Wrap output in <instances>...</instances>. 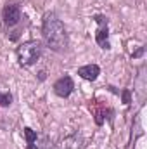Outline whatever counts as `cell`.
Wrapping results in <instances>:
<instances>
[{"mask_svg": "<svg viewBox=\"0 0 147 149\" xmlns=\"http://www.w3.org/2000/svg\"><path fill=\"white\" fill-rule=\"evenodd\" d=\"M42 33H43L45 43H47L52 50H55V52L66 50V47H68V43H69L68 33H66V28H64L62 21H61L54 12L45 14L43 24H42Z\"/></svg>", "mask_w": 147, "mask_h": 149, "instance_id": "cell-1", "label": "cell"}, {"mask_svg": "<svg viewBox=\"0 0 147 149\" xmlns=\"http://www.w3.org/2000/svg\"><path fill=\"white\" fill-rule=\"evenodd\" d=\"M16 56H17V61L21 66H31L42 56V43L38 40H28L17 47Z\"/></svg>", "mask_w": 147, "mask_h": 149, "instance_id": "cell-2", "label": "cell"}, {"mask_svg": "<svg viewBox=\"0 0 147 149\" xmlns=\"http://www.w3.org/2000/svg\"><path fill=\"white\" fill-rule=\"evenodd\" d=\"M95 23L99 24L97 33H95V42L99 43L101 49L107 50L109 45V28H107V17L106 16H95Z\"/></svg>", "mask_w": 147, "mask_h": 149, "instance_id": "cell-3", "label": "cell"}, {"mask_svg": "<svg viewBox=\"0 0 147 149\" xmlns=\"http://www.w3.org/2000/svg\"><path fill=\"white\" fill-rule=\"evenodd\" d=\"M88 108H90V111L94 114L97 125H102L107 118H111V114H112V109H111L109 106H106L102 101H99V99H92L90 104H88Z\"/></svg>", "mask_w": 147, "mask_h": 149, "instance_id": "cell-4", "label": "cell"}, {"mask_svg": "<svg viewBox=\"0 0 147 149\" xmlns=\"http://www.w3.org/2000/svg\"><path fill=\"white\" fill-rule=\"evenodd\" d=\"M73 90H74L73 78H71V76H68V74L61 76V78L54 83V92H55V95H59V97H62V99L69 97Z\"/></svg>", "mask_w": 147, "mask_h": 149, "instance_id": "cell-5", "label": "cell"}, {"mask_svg": "<svg viewBox=\"0 0 147 149\" xmlns=\"http://www.w3.org/2000/svg\"><path fill=\"white\" fill-rule=\"evenodd\" d=\"M2 19L7 26H16L21 21V9L16 3H7L2 10Z\"/></svg>", "mask_w": 147, "mask_h": 149, "instance_id": "cell-6", "label": "cell"}, {"mask_svg": "<svg viewBox=\"0 0 147 149\" xmlns=\"http://www.w3.org/2000/svg\"><path fill=\"white\" fill-rule=\"evenodd\" d=\"M78 74H80L83 80L94 81V80H97V76L101 74V68H99L97 64H87V66L78 68Z\"/></svg>", "mask_w": 147, "mask_h": 149, "instance_id": "cell-7", "label": "cell"}, {"mask_svg": "<svg viewBox=\"0 0 147 149\" xmlns=\"http://www.w3.org/2000/svg\"><path fill=\"white\" fill-rule=\"evenodd\" d=\"M24 137H26V142H28V149H38V146H37L38 135L35 130H31V128L26 127L24 128Z\"/></svg>", "mask_w": 147, "mask_h": 149, "instance_id": "cell-8", "label": "cell"}, {"mask_svg": "<svg viewBox=\"0 0 147 149\" xmlns=\"http://www.w3.org/2000/svg\"><path fill=\"white\" fill-rule=\"evenodd\" d=\"M38 149H54L52 142H50V139H49L47 135H42V139H40V144H38Z\"/></svg>", "mask_w": 147, "mask_h": 149, "instance_id": "cell-9", "label": "cell"}, {"mask_svg": "<svg viewBox=\"0 0 147 149\" xmlns=\"http://www.w3.org/2000/svg\"><path fill=\"white\" fill-rule=\"evenodd\" d=\"M12 102V95L10 94H2L0 92V106H9Z\"/></svg>", "mask_w": 147, "mask_h": 149, "instance_id": "cell-10", "label": "cell"}, {"mask_svg": "<svg viewBox=\"0 0 147 149\" xmlns=\"http://www.w3.org/2000/svg\"><path fill=\"white\" fill-rule=\"evenodd\" d=\"M123 101L125 104H130V90H123Z\"/></svg>", "mask_w": 147, "mask_h": 149, "instance_id": "cell-11", "label": "cell"}, {"mask_svg": "<svg viewBox=\"0 0 147 149\" xmlns=\"http://www.w3.org/2000/svg\"><path fill=\"white\" fill-rule=\"evenodd\" d=\"M142 54H144V47H140V50H139V52H135V54H133V57H139V56H142Z\"/></svg>", "mask_w": 147, "mask_h": 149, "instance_id": "cell-12", "label": "cell"}]
</instances>
